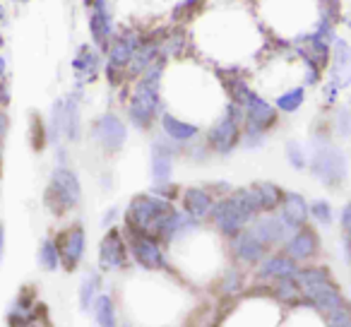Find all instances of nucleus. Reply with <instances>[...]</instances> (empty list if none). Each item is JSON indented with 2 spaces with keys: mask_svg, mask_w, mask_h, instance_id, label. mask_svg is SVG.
<instances>
[{
  "mask_svg": "<svg viewBox=\"0 0 351 327\" xmlns=\"http://www.w3.org/2000/svg\"><path fill=\"white\" fill-rule=\"evenodd\" d=\"M325 73L327 80H332L341 92L351 87V44L341 36H337L335 44H332L330 65H327Z\"/></svg>",
  "mask_w": 351,
  "mask_h": 327,
  "instance_id": "412c9836",
  "label": "nucleus"
},
{
  "mask_svg": "<svg viewBox=\"0 0 351 327\" xmlns=\"http://www.w3.org/2000/svg\"><path fill=\"white\" fill-rule=\"evenodd\" d=\"M346 29H349V34H351V10L346 12Z\"/></svg>",
  "mask_w": 351,
  "mask_h": 327,
  "instance_id": "c03bdc74",
  "label": "nucleus"
},
{
  "mask_svg": "<svg viewBox=\"0 0 351 327\" xmlns=\"http://www.w3.org/2000/svg\"><path fill=\"white\" fill-rule=\"evenodd\" d=\"M229 243V253H231V260L236 265H241L243 269H255V265L269 253V248L253 234L250 226H245L243 231L234 236V239L226 241Z\"/></svg>",
  "mask_w": 351,
  "mask_h": 327,
  "instance_id": "4468645a",
  "label": "nucleus"
},
{
  "mask_svg": "<svg viewBox=\"0 0 351 327\" xmlns=\"http://www.w3.org/2000/svg\"><path fill=\"white\" fill-rule=\"evenodd\" d=\"M89 5V34L92 44L106 51L111 39L116 36V15H113L111 0H92Z\"/></svg>",
  "mask_w": 351,
  "mask_h": 327,
  "instance_id": "2eb2a0df",
  "label": "nucleus"
},
{
  "mask_svg": "<svg viewBox=\"0 0 351 327\" xmlns=\"http://www.w3.org/2000/svg\"><path fill=\"white\" fill-rule=\"evenodd\" d=\"M284 156H287L289 167L293 171H308V149L303 147V142L298 140H289L284 145Z\"/></svg>",
  "mask_w": 351,
  "mask_h": 327,
  "instance_id": "72a5a7b5",
  "label": "nucleus"
},
{
  "mask_svg": "<svg viewBox=\"0 0 351 327\" xmlns=\"http://www.w3.org/2000/svg\"><path fill=\"white\" fill-rule=\"evenodd\" d=\"M339 94H341V89L337 87L332 80H325V84H322V101H325V106H335Z\"/></svg>",
  "mask_w": 351,
  "mask_h": 327,
  "instance_id": "c9c22d12",
  "label": "nucleus"
},
{
  "mask_svg": "<svg viewBox=\"0 0 351 327\" xmlns=\"http://www.w3.org/2000/svg\"><path fill=\"white\" fill-rule=\"evenodd\" d=\"M272 298L277 303H282V306L298 308V303L303 298V289L296 282V277L277 279V282H272Z\"/></svg>",
  "mask_w": 351,
  "mask_h": 327,
  "instance_id": "cd10ccee",
  "label": "nucleus"
},
{
  "mask_svg": "<svg viewBox=\"0 0 351 327\" xmlns=\"http://www.w3.org/2000/svg\"><path fill=\"white\" fill-rule=\"evenodd\" d=\"M308 212H311V219L315 221L320 229H330L337 221V212L327 197H313L308 200Z\"/></svg>",
  "mask_w": 351,
  "mask_h": 327,
  "instance_id": "2f4dec72",
  "label": "nucleus"
},
{
  "mask_svg": "<svg viewBox=\"0 0 351 327\" xmlns=\"http://www.w3.org/2000/svg\"><path fill=\"white\" fill-rule=\"evenodd\" d=\"M121 327H140V325H135V322H121Z\"/></svg>",
  "mask_w": 351,
  "mask_h": 327,
  "instance_id": "a18cd8bd",
  "label": "nucleus"
},
{
  "mask_svg": "<svg viewBox=\"0 0 351 327\" xmlns=\"http://www.w3.org/2000/svg\"><path fill=\"white\" fill-rule=\"evenodd\" d=\"M5 70H8V60L5 56L0 53V77H5Z\"/></svg>",
  "mask_w": 351,
  "mask_h": 327,
  "instance_id": "79ce46f5",
  "label": "nucleus"
},
{
  "mask_svg": "<svg viewBox=\"0 0 351 327\" xmlns=\"http://www.w3.org/2000/svg\"><path fill=\"white\" fill-rule=\"evenodd\" d=\"M243 118L245 111L241 104L226 101L224 111L210 123L205 130V142L217 156H229L241 147V135H243Z\"/></svg>",
  "mask_w": 351,
  "mask_h": 327,
  "instance_id": "39448f33",
  "label": "nucleus"
},
{
  "mask_svg": "<svg viewBox=\"0 0 351 327\" xmlns=\"http://www.w3.org/2000/svg\"><path fill=\"white\" fill-rule=\"evenodd\" d=\"M337 221H339L341 234L351 236V200H346L344 205H341L339 215H337Z\"/></svg>",
  "mask_w": 351,
  "mask_h": 327,
  "instance_id": "4c0bfd02",
  "label": "nucleus"
},
{
  "mask_svg": "<svg viewBox=\"0 0 351 327\" xmlns=\"http://www.w3.org/2000/svg\"><path fill=\"white\" fill-rule=\"evenodd\" d=\"M89 315H92V320L97 327H121L116 298H113L108 291H101L97 298H94L92 308H89Z\"/></svg>",
  "mask_w": 351,
  "mask_h": 327,
  "instance_id": "a878e982",
  "label": "nucleus"
},
{
  "mask_svg": "<svg viewBox=\"0 0 351 327\" xmlns=\"http://www.w3.org/2000/svg\"><path fill=\"white\" fill-rule=\"evenodd\" d=\"M142 39H145V34H142V32L123 29V32H118V34L111 39V44L106 46L104 73H106V77H108V82H111V84L121 82V77L125 75V70H128V63H130L135 49L142 44Z\"/></svg>",
  "mask_w": 351,
  "mask_h": 327,
  "instance_id": "9d476101",
  "label": "nucleus"
},
{
  "mask_svg": "<svg viewBox=\"0 0 351 327\" xmlns=\"http://www.w3.org/2000/svg\"><path fill=\"white\" fill-rule=\"evenodd\" d=\"M82 137V106L77 94L56 99L49 116V142L53 145H75Z\"/></svg>",
  "mask_w": 351,
  "mask_h": 327,
  "instance_id": "0eeeda50",
  "label": "nucleus"
},
{
  "mask_svg": "<svg viewBox=\"0 0 351 327\" xmlns=\"http://www.w3.org/2000/svg\"><path fill=\"white\" fill-rule=\"evenodd\" d=\"M82 202V183L80 176L68 167V164H58L51 171L49 186L44 191V205L53 217H65L68 212L77 210Z\"/></svg>",
  "mask_w": 351,
  "mask_h": 327,
  "instance_id": "423d86ee",
  "label": "nucleus"
},
{
  "mask_svg": "<svg viewBox=\"0 0 351 327\" xmlns=\"http://www.w3.org/2000/svg\"><path fill=\"white\" fill-rule=\"evenodd\" d=\"M332 132H335L339 140H349L351 137V108L339 106L332 118Z\"/></svg>",
  "mask_w": 351,
  "mask_h": 327,
  "instance_id": "f704fd0d",
  "label": "nucleus"
},
{
  "mask_svg": "<svg viewBox=\"0 0 351 327\" xmlns=\"http://www.w3.org/2000/svg\"><path fill=\"white\" fill-rule=\"evenodd\" d=\"M104 291V274L101 269H87L84 277L80 279V287H77V308L82 313H89L92 308L94 298Z\"/></svg>",
  "mask_w": 351,
  "mask_h": 327,
  "instance_id": "bb28decb",
  "label": "nucleus"
},
{
  "mask_svg": "<svg viewBox=\"0 0 351 327\" xmlns=\"http://www.w3.org/2000/svg\"><path fill=\"white\" fill-rule=\"evenodd\" d=\"M121 219H123V210L118 205H113V207H108V210L104 212L99 221H101L104 229H111V226H118V221H121Z\"/></svg>",
  "mask_w": 351,
  "mask_h": 327,
  "instance_id": "e433bc0d",
  "label": "nucleus"
},
{
  "mask_svg": "<svg viewBox=\"0 0 351 327\" xmlns=\"http://www.w3.org/2000/svg\"><path fill=\"white\" fill-rule=\"evenodd\" d=\"M250 229H253V234L258 236L269 250L282 248L284 241L291 234V231L287 229V224H284V219L279 217V212H260V215L250 221Z\"/></svg>",
  "mask_w": 351,
  "mask_h": 327,
  "instance_id": "6ab92c4d",
  "label": "nucleus"
},
{
  "mask_svg": "<svg viewBox=\"0 0 351 327\" xmlns=\"http://www.w3.org/2000/svg\"><path fill=\"white\" fill-rule=\"evenodd\" d=\"M3 44H5V41H3V34H0V49H3Z\"/></svg>",
  "mask_w": 351,
  "mask_h": 327,
  "instance_id": "de8ad7c7",
  "label": "nucleus"
},
{
  "mask_svg": "<svg viewBox=\"0 0 351 327\" xmlns=\"http://www.w3.org/2000/svg\"><path fill=\"white\" fill-rule=\"evenodd\" d=\"M215 200H217V195L212 193V188H205V186L183 188L181 197H178L181 210L188 212V215L195 217V219H200V221L210 219V212H212V207H215Z\"/></svg>",
  "mask_w": 351,
  "mask_h": 327,
  "instance_id": "4be33fe9",
  "label": "nucleus"
},
{
  "mask_svg": "<svg viewBox=\"0 0 351 327\" xmlns=\"http://www.w3.org/2000/svg\"><path fill=\"white\" fill-rule=\"evenodd\" d=\"M36 265L44 272H58L63 269V263H60V250L56 245V239H44L36 248Z\"/></svg>",
  "mask_w": 351,
  "mask_h": 327,
  "instance_id": "7c9ffc66",
  "label": "nucleus"
},
{
  "mask_svg": "<svg viewBox=\"0 0 351 327\" xmlns=\"http://www.w3.org/2000/svg\"><path fill=\"white\" fill-rule=\"evenodd\" d=\"M97 263L101 272H125L132 267L130 245H128V236L123 226L104 229V236L99 239Z\"/></svg>",
  "mask_w": 351,
  "mask_h": 327,
  "instance_id": "1a4fd4ad",
  "label": "nucleus"
},
{
  "mask_svg": "<svg viewBox=\"0 0 351 327\" xmlns=\"http://www.w3.org/2000/svg\"><path fill=\"white\" fill-rule=\"evenodd\" d=\"M263 212L255 193L253 183L243 188H234L226 195L217 197L215 207L210 212V224L217 231V236H221L224 241L234 239L239 231H243L245 226H250V221Z\"/></svg>",
  "mask_w": 351,
  "mask_h": 327,
  "instance_id": "7ed1b4c3",
  "label": "nucleus"
},
{
  "mask_svg": "<svg viewBox=\"0 0 351 327\" xmlns=\"http://www.w3.org/2000/svg\"><path fill=\"white\" fill-rule=\"evenodd\" d=\"M73 73L80 84H92L104 73V56L101 49L94 44H82L73 58Z\"/></svg>",
  "mask_w": 351,
  "mask_h": 327,
  "instance_id": "aec40b11",
  "label": "nucleus"
},
{
  "mask_svg": "<svg viewBox=\"0 0 351 327\" xmlns=\"http://www.w3.org/2000/svg\"><path fill=\"white\" fill-rule=\"evenodd\" d=\"M308 171L327 191H337L349 178V156L332 140V130L315 128L311 132V152H308Z\"/></svg>",
  "mask_w": 351,
  "mask_h": 327,
  "instance_id": "f03ea898",
  "label": "nucleus"
},
{
  "mask_svg": "<svg viewBox=\"0 0 351 327\" xmlns=\"http://www.w3.org/2000/svg\"><path fill=\"white\" fill-rule=\"evenodd\" d=\"M183 147L171 142L169 137H156L149 147V176L152 186H159V183H169L173 178V164L176 156L181 154Z\"/></svg>",
  "mask_w": 351,
  "mask_h": 327,
  "instance_id": "ddd939ff",
  "label": "nucleus"
},
{
  "mask_svg": "<svg viewBox=\"0 0 351 327\" xmlns=\"http://www.w3.org/2000/svg\"><path fill=\"white\" fill-rule=\"evenodd\" d=\"M15 5H25V3H29V0H12Z\"/></svg>",
  "mask_w": 351,
  "mask_h": 327,
  "instance_id": "49530a36",
  "label": "nucleus"
},
{
  "mask_svg": "<svg viewBox=\"0 0 351 327\" xmlns=\"http://www.w3.org/2000/svg\"><path fill=\"white\" fill-rule=\"evenodd\" d=\"M159 128H161V135L169 137L171 142H176V145L181 147L191 145V142H195L202 135V128L197 123L183 121V118L173 116L171 111H164L159 116Z\"/></svg>",
  "mask_w": 351,
  "mask_h": 327,
  "instance_id": "5701e85b",
  "label": "nucleus"
},
{
  "mask_svg": "<svg viewBox=\"0 0 351 327\" xmlns=\"http://www.w3.org/2000/svg\"><path fill=\"white\" fill-rule=\"evenodd\" d=\"M339 258L346 267H351V236H346V234H341V239H339Z\"/></svg>",
  "mask_w": 351,
  "mask_h": 327,
  "instance_id": "58836bf2",
  "label": "nucleus"
},
{
  "mask_svg": "<svg viewBox=\"0 0 351 327\" xmlns=\"http://www.w3.org/2000/svg\"><path fill=\"white\" fill-rule=\"evenodd\" d=\"M253 188H255V193H258L263 212H277L284 195H287V191L274 181H258V183H253Z\"/></svg>",
  "mask_w": 351,
  "mask_h": 327,
  "instance_id": "c85d7f7f",
  "label": "nucleus"
},
{
  "mask_svg": "<svg viewBox=\"0 0 351 327\" xmlns=\"http://www.w3.org/2000/svg\"><path fill=\"white\" fill-rule=\"evenodd\" d=\"M279 217L284 219L289 231H296L301 226H306L311 221V212H308V200L303 193H296V191H289L284 195L282 205H279Z\"/></svg>",
  "mask_w": 351,
  "mask_h": 327,
  "instance_id": "b1692460",
  "label": "nucleus"
},
{
  "mask_svg": "<svg viewBox=\"0 0 351 327\" xmlns=\"http://www.w3.org/2000/svg\"><path fill=\"white\" fill-rule=\"evenodd\" d=\"M8 130H10V118H8V113L0 108V145H3V140H5Z\"/></svg>",
  "mask_w": 351,
  "mask_h": 327,
  "instance_id": "ea45409f",
  "label": "nucleus"
},
{
  "mask_svg": "<svg viewBox=\"0 0 351 327\" xmlns=\"http://www.w3.org/2000/svg\"><path fill=\"white\" fill-rule=\"evenodd\" d=\"M10 104V89H8V84L0 80V108L8 106Z\"/></svg>",
  "mask_w": 351,
  "mask_h": 327,
  "instance_id": "a19ab883",
  "label": "nucleus"
},
{
  "mask_svg": "<svg viewBox=\"0 0 351 327\" xmlns=\"http://www.w3.org/2000/svg\"><path fill=\"white\" fill-rule=\"evenodd\" d=\"M173 202L156 193H140L132 195L128 207L123 210V231L125 234H140V236H154L159 239V231L169 212L173 210Z\"/></svg>",
  "mask_w": 351,
  "mask_h": 327,
  "instance_id": "20e7f679",
  "label": "nucleus"
},
{
  "mask_svg": "<svg viewBox=\"0 0 351 327\" xmlns=\"http://www.w3.org/2000/svg\"><path fill=\"white\" fill-rule=\"evenodd\" d=\"M224 89H226V97H229V101L241 104V106H245V101H248V99L253 97V92H255V89L248 84V80H243V77L224 80Z\"/></svg>",
  "mask_w": 351,
  "mask_h": 327,
  "instance_id": "473e14b6",
  "label": "nucleus"
},
{
  "mask_svg": "<svg viewBox=\"0 0 351 327\" xmlns=\"http://www.w3.org/2000/svg\"><path fill=\"white\" fill-rule=\"evenodd\" d=\"M53 239L60 250L63 269L65 272H77L80 265L84 263V255H87V229H84V224L73 221L70 226L60 229Z\"/></svg>",
  "mask_w": 351,
  "mask_h": 327,
  "instance_id": "f8f14e48",
  "label": "nucleus"
},
{
  "mask_svg": "<svg viewBox=\"0 0 351 327\" xmlns=\"http://www.w3.org/2000/svg\"><path fill=\"white\" fill-rule=\"evenodd\" d=\"M128 245H130L132 265L145 272L154 274H173V265L166 253V245L154 236H140V234H125Z\"/></svg>",
  "mask_w": 351,
  "mask_h": 327,
  "instance_id": "6e6552de",
  "label": "nucleus"
},
{
  "mask_svg": "<svg viewBox=\"0 0 351 327\" xmlns=\"http://www.w3.org/2000/svg\"><path fill=\"white\" fill-rule=\"evenodd\" d=\"M282 250L287 255H291V258L301 265L313 263L322 250V239H320V234H317L315 226H311V221H308L306 226H301V229L289 234V239L284 241Z\"/></svg>",
  "mask_w": 351,
  "mask_h": 327,
  "instance_id": "f3484780",
  "label": "nucleus"
},
{
  "mask_svg": "<svg viewBox=\"0 0 351 327\" xmlns=\"http://www.w3.org/2000/svg\"><path fill=\"white\" fill-rule=\"evenodd\" d=\"M89 137L104 154H118L128 142V123L118 113H101L92 121Z\"/></svg>",
  "mask_w": 351,
  "mask_h": 327,
  "instance_id": "9b49d317",
  "label": "nucleus"
},
{
  "mask_svg": "<svg viewBox=\"0 0 351 327\" xmlns=\"http://www.w3.org/2000/svg\"><path fill=\"white\" fill-rule=\"evenodd\" d=\"M245 118H243V130H253V132H263V135H269V132L277 128L279 123V111L272 101H267L265 97H260L258 92H253V97L245 101L243 106Z\"/></svg>",
  "mask_w": 351,
  "mask_h": 327,
  "instance_id": "dca6fc26",
  "label": "nucleus"
},
{
  "mask_svg": "<svg viewBox=\"0 0 351 327\" xmlns=\"http://www.w3.org/2000/svg\"><path fill=\"white\" fill-rule=\"evenodd\" d=\"M306 104V84H291L289 89H284L282 94L274 97V106H277L279 113H298L301 106Z\"/></svg>",
  "mask_w": 351,
  "mask_h": 327,
  "instance_id": "c756f323",
  "label": "nucleus"
},
{
  "mask_svg": "<svg viewBox=\"0 0 351 327\" xmlns=\"http://www.w3.org/2000/svg\"><path fill=\"white\" fill-rule=\"evenodd\" d=\"M5 22H8V8L0 3V25H5Z\"/></svg>",
  "mask_w": 351,
  "mask_h": 327,
  "instance_id": "37998d69",
  "label": "nucleus"
},
{
  "mask_svg": "<svg viewBox=\"0 0 351 327\" xmlns=\"http://www.w3.org/2000/svg\"><path fill=\"white\" fill-rule=\"evenodd\" d=\"M301 263L287 255L282 248L269 250L258 265H255V279L258 282H277V279H287V277H296Z\"/></svg>",
  "mask_w": 351,
  "mask_h": 327,
  "instance_id": "a211bd4d",
  "label": "nucleus"
},
{
  "mask_svg": "<svg viewBox=\"0 0 351 327\" xmlns=\"http://www.w3.org/2000/svg\"><path fill=\"white\" fill-rule=\"evenodd\" d=\"M166 60L164 56L154 60L145 73L137 80H132V89L130 97H128V121L132 128L147 132L154 128V123L159 121L161 111V84H164V75H166Z\"/></svg>",
  "mask_w": 351,
  "mask_h": 327,
  "instance_id": "f257e3e1",
  "label": "nucleus"
},
{
  "mask_svg": "<svg viewBox=\"0 0 351 327\" xmlns=\"http://www.w3.org/2000/svg\"><path fill=\"white\" fill-rule=\"evenodd\" d=\"M217 291L221 293L224 298H241L245 293V274H243V267L241 265H236L234 260H231L229 265H226L224 269H221V274L217 277Z\"/></svg>",
  "mask_w": 351,
  "mask_h": 327,
  "instance_id": "393cba45",
  "label": "nucleus"
}]
</instances>
